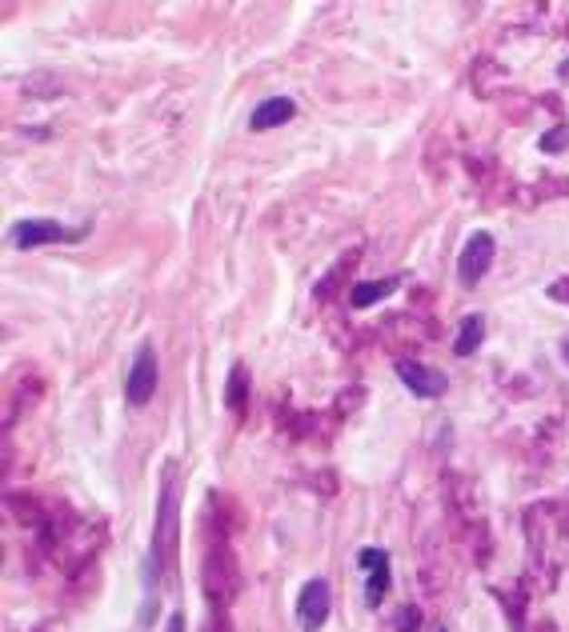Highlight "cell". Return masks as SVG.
I'll return each mask as SVG.
<instances>
[{
	"label": "cell",
	"mask_w": 569,
	"mask_h": 632,
	"mask_svg": "<svg viewBox=\"0 0 569 632\" xmlns=\"http://www.w3.org/2000/svg\"><path fill=\"white\" fill-rule=\"evenodd\" d=\"M494 257H497V240H494V232L477 228L474 237L466 240L461 257H457V280H461L466 288H477L481 280H486L489 265H494Z\"/></svg>",
	"instance_id": "cell-3"
},
{
	"label": "cell",
	"mask_w": 569,
	"mask_h": 632,
	"mask_svg": "<svg viewBox=\"0 0 569 632\" xmlns=\"http://www.w3.org/2000/svg\"><path fill=\"white\" fill-rule=\"evenodd\" d=\"M84 237V228H69L61 220H41V217H25L8 228V240L16 248H41V245H76Z\"/></svg>",
	"instance_id": "cell-2"
},
{
	"label": "cell",
	"mask_w": 569,
	"mask_h": 632,
	"mask_svg": "<svg viewBox=\"0 0 569 632\" xmlns=\"http://www.w3.org/2000/svg\"><path fill=\"white\" fill-rule=\"evenodd\" d=\"M245 401H249V373L237 365L233 373H229V384H225V408L229 413H240Z\"/></svg>",
	"instance_id": "cell-11"
},
{
	"label": "cell",
	"mask_w": 569,
	"mask_h": 632,
	"mask_svg": "<svg viewBox=\"0 0 569 632\" xmlns=\"http://www.w3.org/2000/svg\"><path fill=\"white\" fill-rule=\"evenodd\" d=\"M172 529H177V512H172V481L161 484V512H157V529H152V544H149V557H144V592H157V580L165 572L169 560V540Z\"/></svg>",
	"instance_id": "cell-1"
},
{
	"label": "cell",
	"mask_w": 569,
	"mask_h": 632,
	"mask_svg": "<svg viewBox=\"0 0 569 632\" xmlns=\"http://www.w3.org/2000/svg\"><path fill=\"white\" fill-rule=\"evenodd\" d=\"M565 361H569V345H565Z\"/></svg>",
	"instance_id": "cell-16"
},
{
	"label": "cell",
	"mask_w": 569,
	"mask_h": 632,
	"mask_svg": "<svg viewBox=\"0 0 569 632\" xmlns=\"http://www.w3.org/2000/svg\"><path fill=\"white\" fill-rule=\"evenodd\" d=\"M357 565L365 569V600H369V605H381L385 592H389V552L361 549L357 552Z\"/></svg>",
	"instance_id": "cell-7"
},
{
	"label": "cell",
	"mask_w": 569,
	"mask_h": 632,
	"mask_svg": "<svg viewBox=\"0 0 569 632\" xmlns=\"http://www.w3.org/2000/svg\"><path fill=\"white\" fill-rule=\"evenodd\" d=\"M562 76H569V61H565V64H562Z\"/></svg>",
	"instance_id": "cell-15"
},
{
	"label": "cell",
	"mask_w": 569,
	"mask_h": 632,
	"mask_svg": "<svg viewBox=\"0 0 569 632\" xmlns=\"http://www.w3.org/2000/svg\"><path fill=\"white\" fill-rule=\"evenodd\" d=\"M293 116H297V101H293V96H265V101L257 104L253 112H249V129H253V132H269V129H277V124L293 121Z\"/></svg>",
	"instance_id": "cell-8"
},
{
	"label": "cell",
	"mask_w": 569,
	"mask_h": 632,
	"mask_svg": "<svg viewBox=\"0 0 569 632\" xmlns=\"http://www.w3.org/2000/svg\"><path fill=\"white\" fill-rule=\"evenodd\" d=\"M152 393H157V348L141 345L137 356H132L129 376H124V401L132 408H141L152 401Z\"/></svg>",
	"instance_id": "cell-4"
},
{
	"label": "cell",
	"mask_w": 569,
	"mask_h": 632,
	"mask_svg": "<svg viewBox=\"0 0 569 632\" xmlns=\"http://www.w3.org/2000/svg\"><path fill=\"white\" fill-rule=\"evenodd\" d=\"M537 149H542V152H562V149H569V124H557V129L542 132Z\"/></svg>",
	"instance_id": "cell-12"
},
{
	"label": "cell",
	"mask_w": 569,
	"mask_h": 632,
	"mask_svg": "<svg viewBox=\"0 0 569 632\" xmlns=\"http://www.w3.org/2000/svg\"><path fill=\"white\" fill-rule=\"evenodd\" d=\"M401 288V277H385V280H365V285H353V293H349V305L353 308H369V305H378V300L385 297H393Z\"/></svg>",
	"instance_id": "cell-10"
},
{
	"label": "cell",
	"mask_w": 569,
	"mask_h": 632,
	"mask_svg": "<svg viewBox=\"0 0 569 632\" xmlns=\"http://www.w3.org/2000/svg\"><path fill=\"white\" fill-rule=\"evenodd\" d=\"M393 373H397L401 384L409 388L413 396H421V401L446 396V388H449V376L441 373V368H429V365H421V361H409V356H401V361L393 365Z\"/></svg>",
	"instance_id": "cell-5"
},
{
	"label": "cell",
	"mask_w": 569,
	"mask_h": 632,
	"mask_svg": "<svg viewBox=\"0 0 569 632\" xmlns=\"http://www.w3.org/2000/svg\"><path fill=\"white\" fill-rule=\"evenodd\" d=\"M437 632H446V628H437Z\"/></svg>",
	"instance_id": "cell-17"
},
{
	"label": "cell",
	"mask_w": 569,
	"mask_h": 632,
	"mask_svg": "<svg viewBox=\"0 0 569 632\" xmlns=\"http://www.w3.org/2000/svg\"><path fill=\"white\" fill-rule=\"evenodd\" d=\"M481 345H486V316H481V313H469L466 320H461V328H457L453 353H457V356H474Z\"/></svg>",
	"instance_id": "cell-9"
},
{
	"label": "cell",
	"mask_w": 569,
	"mask_h": 632,
	"mask_svg": "<svg viewBox=\"0 0 569 632\" xmlns=\"http://www.w3.org/2000/svg\"><path fill=\"white\" fill-rule=\"evenodd\" d=\"M417 620H421L417 608H405L401 617H397V628H401V632H413V628H417Z\"/></svg>",
	"instance_id": "cell-13"
},
{
	"label": "cell",
	"mask_w": 569,
	"mask_h": 632,
	"mask_svg": "<svg viewBox=\"0 0 569 632\" xmlns=\"http://www.w3.org/2000/svg\"><path fill=\"white\" fill-rule=\"evenodd\" d=\"M169 632H185V620H181V617H169Z\"/></svg>",
	"instance_id": "cell-14"
},
{
	"label": "cell",
	"mask_w": 569,
	"mask_h": 632,
	"mask_svg": "<svg viewBox=\"0 0 569 632\" xmlns=\"http://www.w3.org/2000/svg\"><path fill=\"white\" fill-rule=\"evenodd\" d=\"M329 608H333V597H329V585H325L321 577L309 580L301 588V600H297V625L305 632H317L329 620Z\"/></svg>",
	"instance_id": "cell-6"
}]
</instances>
